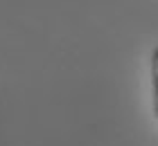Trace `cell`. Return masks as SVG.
Instances as JSON below:
<instances>
[{"label": "cell", "mask_w": 158, "mask_h": 146, "mask_svg": "<svg viewBox=\"0 0 158 146\" xmlns=\"http://www.w3.org/2000/svg\"><path fill=\"white\" fill-rule=\"evenodd\" d=\"M152 97H154V117L158 119V47L152 52Z\"/></svg>", "instance_id": "cell-1"}]
</instances>
